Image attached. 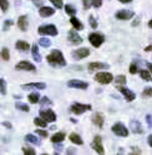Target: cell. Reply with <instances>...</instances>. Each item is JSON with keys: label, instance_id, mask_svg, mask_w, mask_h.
Wrapping results in <instances>:
<instances>
[{"label": "cell", "instance_id": "1", "mask_svg": "<svg viewBox=\"0 0 152 155\" xmlns=\"http://www.w3.org/2000/svg\"><path fill=\"white\" fill-rule=\"evenodd\" d=\"M46 60L52 66H65L66 65V60L60 50H52L46 56Z\"/></svg>", "mask_w": 152, "mask_h": 155}, {"label": "cell", "instance_id": "2", "mask_svg": "<svg viewBox=\"0 0 152 155\" xmlns=\"http://www.w3.org/2000/svg\"><path fill=\"white\" fill-rule=\"evenodd\" d=\"M91 109H92V106L90 104H81V103H74L70 106V111L76 115H81L86 111H90Z\"/></svg>", "mask_w": 152, "mask_h": 155}, {"label": "cell", "instance_id": "3", "mask_svg": "<svg viewBox=\"0 0 152 155\" xmlns=\"http://www.w3.org/2000/svg\"><path fill=\"white\" fill-rule=\"evenodd\" d=\"M37 33L40 35H49V36H56L58 35V29L54 24H46L41 25L37 29Z\"/></svg>", "mask_w": 152, "mask_h": 155}, {"label": "cell", "instance_id": "4", "mask_svg": "<svg viewBox=\"0 0 152 155\" xmlns=\"http://www.w3.org/2000/svg\"><path fill=\"white\" fill-rule=\"evenodd\" d=\"M95 80L100 84L106 85V84H110L113 81V75L111 73H107V71H100L95 75Z\"/></svg>", "mask_w": 152, "mask_h": 155}, {"label": "cell", "instance_id": "5", "mask_svg": "<svg viewBox=\"0 0 152 155\" xmlns=\"http://www.w3.org/2000/svg\"><path fill=\"white\" fill-rule=\"evenodd\" d=\"M111 130H112V133L115 134V135H117V137H122V138L128 137V129H127L122 123L113 124L112 128H111Z\"/></svg>", "mask_w": 152, "mask_h": 155}, {"label": "cell", "instance_id": "6", "mask_svg": "<svg viewBox=\"0 0 152 155\" xmlns=\"http://www.w3.org/2000/svg\"><path fill=\"white\" fill-rule=\"evenodd\" d=\"M89 41L91 43L92 46L99 48L103 44V41H105V36H103L102 34H100V33H91L89 35Z\"/></svg>", "mask_w": 152, "mask_h": 155}, {"label": "cell", "instance_id": "7", "mask_svg": "<svg viewBox=\"0 0 152 155\" xmlns=\"http://www.w3.org/2000/svg\"><path fill=\"white\" fill-rule=\"evenodd\" d=\"M116 88H117V90H119L121 94H123V96H125V99H126L127 101H134V100L136 99V94H135L134 91H131L130 89L125 88L123 85H116Z\"/></svg>", "mask_w": 152, "mask_h": 155}, {"label": "cell", "instance_id": "8", "mask_svg": "<svg viewBox=\"0 0 152 155\" xmlns=\"http://www.w3.org/2000/svg\"><path fill=\"white\" fill-rule=\"evenodd\" d=\"M91 148L96 151L97 154H105V149H103V145H102V139L101 137H99V135H96V137L93 138V141L91 144Z\"/></svg>", "mask_w": 152, "mask_h": 155}, {"label": "cell", "instance_id": "9", "mask_svg": "<svg viewBox=\"0 0 152 155\" xmlns=\"http://www.w3.org/2000/svg\"><path fill=\"white\" fill-rule=\"evenodd\" d=\"M40 116L44 119V120H46L47 123H54V121H56V114L51 110V109H44V110H40Z\"/></svg>", "mask_w": 152, "mask_h": 155}, {"label": "cell", "instance_id": "10", "mask_svg": "<svg viewBox=\"0 0 152 155\" xmlns=\"http://www.w3.org/2000/svg\"><path fill=\"white\" fill-rule=\"evenodd\" d=\"M15 69L16 70H24V71H36L35 65H33L29 61H25V60L24 61H19L15 65Z\"/></svg>", "mask_w": 152, "mask_h": 155}, {"label": "cell", "instance_id": "11", "mask_svg": "<svg viewBox=\"0 0 152 155\" xmlns=\"http://www.w3.org/2000/svg\"><path fill=\"white\" fill-rule=\"evenodd\" d=\"M68 86H69V88H72V89H81V90H85V89L89 88V84L85 83V81H81V80H78V79H74V80L68 81Z\"/></svg>", "mask_w": 152, "mask_h": 155}, {"label": "cell", "instance_id": "12", "mask_svg": "<svg viewBox=\"0 0 152 155\" xmlns=\"http://www.w3.org/2000/svg\"><path fill=\"white\" fill-rule=\"evenodd\" d=\"M90 55V50L87 48H80V49H76L74 53H72V58L75 60H79V59H84Z\"/></svg>", "mask_w": 152, "mask_h": 155}, {"label": "cell", "instance_id": "13", "mask_svg": "<svg viewBox=\"0 0 152 155\" xmlns=\"http://www.w3.org/2000/svg\"><path fill=\"white\" fill-rule=\"evenodd\" d=\"M69 41L71 43V44H74V45H79V44H81L82 43V38L76 33V29H74V30H70L69 31Z\"/></svg>", "mask_w": 152, "mask_h": 155}, {"label": "cell", "instance_id": "14", "mask_svg": "<svg viewBox=\"0 0 152 155\" xmlns=\"http://www.w3.org/2000/svg\"><path fill=\"white\" fill-rule=\"evenodd\" d=\"M23 90H29V89H39L44 90L46 89V84L45 83H29V84H23L21 85Z\"/></svg>", "mask_w": 152, "mask_h": 155}, {"label": "cell", "instance_id": "15", "mask_svg": "<svg viewBox=\"0 0 152 155\" xmlns=\"http://www.w3.org/2000/svg\"><path fill=\"white\" fill-rule=\"evenodd\" d=\"M134 15H135V13L131 10H119L115 14L116 19H119V20H130Z\"/></svg>", "mask_w": 152, "mask_h": 155}, {"label": "cell", "instance_id": "16", "mask_svg": "<svg viewBox=\"0 0 152 155\" xmlns=\"http://www.w3.org/2000/svg\"><path fill=\"white\" fill-rule=\"evenodd\" d=\"M91 120H92L93 125H96L99 129H101V128L103 127V121H105V119H103V115H102L101 113H95V114L92 115Z\"/></svg>", "mask_w": 152, "mask_h": 155}, {"label": "cell", "instance_id": "17", "mask_svg": "<svg viewBox=\"0 0 152 155\" xmlns=\"http://www.w3.org/2000/svg\"><path fill=\"white\" fill-rule=\"evenodd\" d=\"M55 14V9L50 8V6H40L39 8V15L43 18H47V16H51Z\"/></svg>", "mask_w": 152, "mask_h": 155}, {"label": "cell", "instance_id": "18", "mask_svg": "<svg viewBox=\"0 0 152 155\" xmlns=\"http://www.w3.org/2000/svg\"><path fill=\"white\" fill-rule=\"evenodd\" d=\"M130 129L132 133H135V134H142L144 133V129H142V125L138 120H131L130 123Z\"/></svg>", "mask_w": 152, "mask_h": 155}, {"label": "cell", "instance_id": "19", "mask_svg": "<svg viewBox=\"0 0 152 155\" xmlns=\"http://www.w3.org/2000/svg\"><path fill=\"white\" fill-rule=\"evenodd\" d=\"M27 25H29V21H27V16L26 15H21L17 19V26L21 31H26L27 30Z\"/></svg>", "mask_w": 152, "mask_h": 155}, {"label": "cell", "instance_id": "20", "mask_svg": "<svg viewBox=\"0 0 152 155\" xmlns=\"http://www.w3.org/2000/svg\"><path fill=\"white\" fill-rule=\"evenodd\" d=\"M89 70L93 71V70H101V69H109V65L105 63H90L87 65Z\"/></svg>", "mask_w": 152, "mask_h": 155}, {"label": "cell", "instance_id": "21", "mask_svg": "<svg viewBox=\"0 0 152 155\" xmlns=\"http://www.w3.org/2000/svg\"><path fill=\"white\" fill-rule=\"evenodd\" d=\"M65 138H66V134L64 133V131H59V133H55L52 137H51V141L55 144V143H62L64 140H65Z\"/></svg>", "mask_w": 152, "mask_h": 155}, {"label": "cell", "instance_id": "22", "mask_svg": "<svg viewBox=\"0 0 152 155\" xmlns=\"http://www.w3.org/2000/svg\"><path fill=\"white\" fill-rule=\"evenodd\" d=\"M15 48H16L17 50H20V51H27V50H29L31 46H30L29 44H27L26 41L19 40V41H16V43H15Z\"/></svg>", "mask_w": 152, "mask_h": 155}, {"label": "cell", "instance_id": "23", "mask_svg": "<svg viewBox=\"0 0 152 155\" xmlns=\"http://www.w3.org/2000/svg\"><path fill=\"white\" fill-rule=\"evenodd\" d=\"M70 23L71 25L74 26V29H76V30H84V24L79 20L78 18H75V16H71L70 19Z\"/></svg>", "mask_w": 152, "mask_h": 155}, {"label": "cell", "instance_id": "24", "mask_svg": "<svg viewBox=\"0 0 152 155\" xmlns=\"http://www.w3.org/2000/svg\"><path fill=\"white\" fill-rule=\"evenodd\" d=\"M69 139H70L71 143H74V144H76V145H82V144H84L81 137H80L79 134H76V133H71V134L69 135Z\"/></svg>", "mask_w": 152, "mask_h": 155}, {"label": "cell", "instance_id": "25", "mask_svg": "<svg viewBox=\"0 0 152 155\" xmlns=\"http://www.w3.org/2000/svg\"><path fill=\"white\" fill-rule=\"evenodd\" d=\"M31 54H33V58H34L35 61H39V63L41 61V55L39 53V49H37V45L36 44L31 45Z\"/></svg>", "mask_w": 152, "mask_h": 155}, {"label": "cell", "instance_id": "26", "mask_svg": "<svg viewBox=\"0 0 152 155\" xmlns=\"http://www.w3.org/2000/svg\"><path fill=\"white\" fill-rule=\"evenodd\" d=\"M25 141L31 143V144H34V145H40V144H41V141L37 139L35 135H33V134H27L26 137H25Z\"/></svg>", "mask_w": 152, "mask_h": 155}, {"label": "cell", "instance_id": "27", "mask_svg": "<svg viewBox=\"0 0 152 155\" xmlns=\"http://www.w3.org/2000/svg\"><path fill=\"white\" fill-rule=\"evenodd\" d=\"M27 99H29V103H31V104H37V103H40L41 98L37 93H31V94H29V96H27Z\"/></svg>", "mask_w": 152, "mask_h": 155}, {"label": "cell", "instance_id": "28", "mask_svg": "<svg viewBox=\"0 0 152 155\" xmlns=\"http://www.w3.org/2000/svg\"><path fill=\"white\" fill-rule=\"evenodd\" d=\"M15 108L19 109V110H21V111H25V113H29L30 111V108L27 106L26 104L21 103V101H16L15 103Z\"/></svg>", "mask_w": 152, "mask_h": 155}, {"label": "cell", "instance_id": "29", "mask_svg": "<svg viewBox=\"0 0 152 155\" xmlns=\"http://www.w3.org/2000/svg\"><path fill=\"white\" fill-rule=\"evenodd\" d=\"M140 73V76H141V79H144L145 81H151L152 79H151V71L150 70H140L138 71Z\"/></svg>", "mask_w": 152, "mask_h": 155}, {"label": "cell", "instance_id": "30", "mask_svg": "<svg viewBox=\"0 0 152 155\" xmlns=\"http://www.w3.org/2000/svg\"><path fill=\"white\" fill-rule=\"evenodd\" d=\"M34 124L36 125V127H40V128H46L47 127V121L44 120L41 116H40V118H35L34 119Z\"/></svg>", "mask_w": 152, "mask_h": 155}, {"label": "cell", "instance_id": "31", "mask_svg": "<svg viewBox=\"0 0 152 155\" xmlns=\"http://www.w3.org/2000/svg\"><path fill=\"white\" fill-rule=\"evenodd\" d=\"M65 12H66V14L70 15V16H75V14H76V9H75L72 5L68 4V5H65Z\"/></svg>", "mask_w": 152, "mask_h": 155}, {"label": "cell", "instance_id": "32", "mask_svg": "<svg viewBox=\"0 0 152 155\" xmlns=\"http://www.w3.org/2000/svg\"><path fill=\"white\" fill-rule=\"evenodd\" d=\"M116 85H125L126 84V76L125 75H119L116 76V79H113Z\"/></svg>", "mask_w": 152, "mask_h": 155}, {"label": "cell", "instance_id": "33", "mask_svg": "<svg viewBox=\"0 0 152 155\" xmlns=\"http://www.w3.org/2000/svg\"><path fill=\"white\" fill-rule=\"evenodd\" d=\"M2 59L4 61H8L9 59H10V53H9L8 48H3V49H2Z\"/></svg>", "mask_w": 152, "mask_h": 155}, {"label": "cell", "instance_id": "34", "mask_svg": "<svg viewBox=\"0 0 152 155\" xmlns=\"http://www.w3.org/2000/svg\"><path fill=\"white\" fill-rule=\"evenodd\" d=\"M39 45L44 46V48H49L51 45V41L49 40V39H46V38H41V39H39Z\"/></svg>", "mask_w": 152, "mask_h": 155}, {"label": "cell", "instance_id": "35", "mask_svg": "<svg viewBox=\"0 0 152 155\" xmlns=\"http://www.w3.org/2000/svg\"><path fill=\"white\" fill-rule=\"evenodd\" d=\"M49 2H51L54 4V6L56 9H61L64 6V3H62V0H49Z\"/></svg>", "mask_w": 152, "mask_h": 155}, {"label": "cell", "instance_id": "36", "mask_svg": "<svg viewBox=\"0 0 152 155\" xmlns=\"http://www.w3.org/2000/svg\"><path fill=\"white\" fill-rule=\"evenodd\" d=\"M0 86H2V88H0V91H2V94L3 95H5L6 94V83H5V80L3 79H0Z\"/></svg>", "mask_w": 152, "mask_h": 155}, {"label": "cell", "instance_id": "37", "mask_svg": "<svg viewBox=\"0 0 152 155\" xmlns=\"http://www.w3.org/2000/svg\"><path fill=\"white\" fill-rule=\"evenodd\" d=\"M142 96H144V98H151L152 96V88L144 89V91H142Z\"/></svg>", "mask_w": 152, "mask_h": 155}, {"label": "cell", "instance_id": "38", "mask_svg": "<svg viewBox=\"0 0 152 155\" xmlns=\"http://www.w3.org/2000/svg\"><path fill=\"white\" fill-rule=\"evenodd\" d=\"M39 137H41V138H47L49 137V133H47L46 130H43V129H36V131H35Z\"/></svg>", "mask_w": 152, "mask_h": 155}, {"label": "cell", "instance_id": "39", "mask_svg": "<svg viewBox=\"0 0 152 155\" xmlns=\"http://www.w3.org/2000/svg\"><path fill=\"white\" fill-rule=\"evenodd\" d=\"M89 23H90L91 28H93V29H96V28H97V21H96V19L93 18V15H90V18H89Z\"/></svg>", "mask_w": 152, "mask_h": 155}, {"label": "cell", "instance_id": "40", "mask_svg": "<svg viewBox=\"0 0 152 155\" xmlns=\"http://www.w3.org/2000/svg\"><path fill=\"white\" fill-rule=\"evenodd\" d=\"M0 4H2V10L3 13H5L9 9V2L8 0H0Z\"/></svg>", "mask_w": 152, "mask_h": 155}, {"label": "cell", "instance_id": "41", "mask_svg": "<svg viewBox=\"0 0 152 155\" xmlns=\"http://www.w3.org/2000/svg\"><path fill=\"white\" fill-rule=\"evenodd\" d=\"M23 153L26 155H36V151L31 148H23Z\"/></svg>", "mask_w": 152, "mask_h": 155}, {"label": "cell", "instance_id": "42", "mask_svg": "<svg viewBox=\"0 0 152 155\" xmlns=\"http://www.w3.org/2000/svg\"><path fill=\"white\" fill-rule=\"evenodd\" d=\"M130 73H131V74H137V73H138V68H137V65H136L135 63H132V64L130 65Z\"/></svg>", "mask_w": 152, "mask_h": 155}, {"label": "cell", "instance_id": "43", "mask_svg": "<svg viewBox=\"0 0 152 155\" xmlns=\"http://www.w3.org/2000/svg\"><path fill=\"white\" fill-rule=\"evenodd\" d=\"M54 149H55V154H59V153H61V150H62L64 148H62L61 143H55V145H54Z\"/></svg>", "mask_w": 152, "mask_h": 155}, {"label": "cell", "instance_id": "44", "mask_svg": "<svg viewBox=\"0 0 152 155\" xmlns=\"http://www.w3.org/2000/svg\"><path fill=\"white\" fill-rule=\"evenodd\" d=\"M40 103H41V105H51L52 104L51 100L47 98V96H44V98H41L40 99Z\"/></svg>", "mask_w": 152, "mask_h": 155}, {"label": "cell", "instance_id": "45", "mask_svg": "<svg viewBox=\"0 0 152 155\" xmlns=\"http://www.w3.org/2000/svg\"><path fill=\"white\" fill-rule=\"evenodd\" d=\"M82 4H84L85 10H87V9H90V6L92 5V0H82Z\"/></svg>", "mask_w": 152, "mask_h": 155}, {"label": "cell", "instance_id": "46", "mask_svg": "<svg viewBox=\"0 0 152 155\" xmlns=\"http://www.w3.org/2000/svg\"><path fill=\"white\" fill-rule=\"evenodd\" d=\"M102 5V0H92V6L99 9L100 6Z\"/></svg>", "mask_w": 152, "mask_h": 155}, {"label": "cell", "instance_id": "47", "mask_svg": "<svg viewBox=\"0 0 152 155\" xmlns=\"http://www.w3.org/2000/svg\"><path fill=\"white\" fill-rule=\"evenodd\" d=\"M13 25V20H6L5 23H4V26H3V30L5 31V30H8L9 28H10Z\"/></svg>", "mask_w": 152, "mask_h": 155}, {"label": "cell", "instance_id": "48", "mask_svg": "<svg viewBox=\"0 0 152 155\" xmlns=\"http://www.w3.org/2000/svg\"><path fill=\"white\" fill-rule=\"evenodd\" d=\"M146 121H147L148 128H152V114H147L146 115Z\"/></svg>", "mask_w": 152, "mask_h": 155}, {"label": "cell", "instance_id": "49", "mask_svg": "<svg viewBox=\"0 0 152 155\" xmlns=\"http://www.w3.org/2000/svg\"><path fill=\"white\" fill-rule=\"evenodd\" d=\"M31 2H33L36 6H43V4H44L45 0H31Z\"/></svg>", "mask_w": 152, "mask_h": 155}, {"label": "cell", "instance_id": "50", "mask_svg": "<svg viewBox=\"0 0 152 155\" xmlns=\"http://www.w3.org/2000/svg\"><path fill=\"white\" fill-rule=\"evenodd\" d=\"M3 125H4V127H6L8 129H11V128H13V125H11L10 123H8V121H4V123H3Z\"/></svg>", "mask_w": 152, "mask_h": 155}, {"label": "cell", "instance_id": "51", "mask_svg": "<svg viewBox=\"0 0 152 155\" xmlns=\"http://www.w3.org/2000/svg\"><path fill=\"white\" fill-rule=\"evenodd\" d=\"M132 154H141V150L138 148H132Z\"/></svg>", "mask_w": 152, "mask_h": 155}, {"label": "cell", "instance_id": "52", "mask_svg": "<svg viewBox=\"0 0 152 155\" xmlns=\"http://www.w3.org/2000/svg\"><path fill=\"white\" fill-rule=\"evenodd\" d=\"M147 141H148V145L152 148V134L151 135H148V139H147Z\"/></svg>", "mask_w": 152, "mask_h": 155}, {"label": "cell", "instance_id": "53", "mask_svg": "<svg viewBox=\"0 0 152 155\" xmlns=\"http://www.w3.org/2000/svg\"><path fill=\"white\" fill-rule=\"evenodd\" d=\"M145 51H147V53H148V51H152V44H151V45H147V46L145 48Z\"/></svg>", "mask_w": 152, "mask_h": 155}, {"label": "cell", "instance_id": "54", "mask_svg": "<svg viewBox=\"0 0 152 155\" xmlns=\"http://www.w3.org/2000/svg\"><path fill=\"white\" fill-rule=\"evenodd\" d=\"M120 3H122V4H128V3H131L132 0H119Z\"/></svg>", "mask_w": 152, "mask_h": 155}, {"label": "cell", "instance_id": "55", "mask_svg": "<svg viewBox=\"0 0 152 155\" xmlns=\"http://www.w3.org/2000/svg\"><path fill=\"white\" fill-rule=\"evenodd\" d=\"M138 24H140V19H136V20L132 23V25H134V26H136V25H138Z\"/></svg>", "mask_w": 152, "mask_h": 155}, {"label": "cell", "instance_id": "56", "mask_svg": "<svg viewBox=\"0 0 152 155\" xmlns=\"http://www.w3.org/2000/svg\"><path fill=\"white\" fill-rule=\"evenodd\" d=\"M147 68H148V70H150L151 74H152V64H151V63H147Z\"/></svg>", "mask_w": 152, "mask_h": 155}, {"label": "cell", "instance_id": "57", "mask_svg": "<svg viewBox=\"0 0 152 155\" xmlns=\"http://www.w3.org/2000/svg\"><path fill=\"white\" fill-rule=\"evenodd\" d=\"M74 153H75L74 148H69V150H68V154H74Z\"/></svg>", "mask_w": 152, "mask_h": 155}, {"label": "cell", "instance_id": "58", "mask_svg": "<svg viewBox=\"0 0 152 155\" xmlns=\"http://www.w3.org/2000/svg\"><path fill=\"white\" fill-rule=\"evenodd\" d=\"M148 26H150V28H151V29H152V19H151V20H150V21H148Z\"/></svg>", "mask_w": 152, "mask_h": 155}]
</instances>
